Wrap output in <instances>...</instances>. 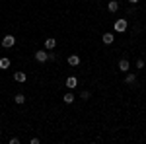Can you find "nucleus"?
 Here are the masks:
<instances>
[{
  "instance_id": "1",
  "label": "nucleus",
  "mask_w": 146,
  "mask_h": 144,
  "mask_svg": "<svg viewBox=\"0 0 146 144\" xmlns=\"http://www.w3.org/2000/svg\"><path fill=\"white\" fill-rule=\"evenodd\" d=\"M14 45H16V37H14V35H4L2 47H4V49H10V47H14Z\"/></svg>"
},
{
  "instance_id": "2",
  "label": "nucleus",
  "mask_w": 146,
  "mask_h": 144,
  "mask_svg": "<svg viewBox=\"0 0 146 144\" xmlns=\"http://www.w3.org/2000/svg\"><path fill=\"white\" fill-rule=\"evenodd\" d=\"M113 27H115V31H119V33H123L125 29H127V22H125L123 18H121V20H117V22L113 23Z\"/></svg>"
},
{
  "instance_id": "3",
  "label": "nucleus",
  "mask_w": 146,
  "mask_h": 144,
  "mask_svg": "<svg viewBox=\"0 0 146 144\" xmlns=\"http://www.w3.org/2000/svg\"><path fill=\"white\" fill-rule=\"evenodd\" d=\"M76 86H78V78H76V76H68L66 78V88L68 90H74Z\"/></svg>"
},
{
  "instance_id": "4",
  "label": "nucleus",
  "mask_w": 146,
  "mask_h": 144,
  "mask_svg": "<svg viewBox=\"0 0 146 144\" xmlns=\"http://www.w3.org/2000/svg\"><path fill=\"white\" fill-rule=\"evenodd\" d=\"M47 58H49V53L47 51H37L35 53V60H39V62H47Z\"/></svg>"
},
{
  "instance_id": "5",
  "label": "nucleus",
  "mask_w": 146,
  "mask_h": 144,
  "mask_svg": "<svg viewBox=\"0 0 146 144\" xmlns=\"http://www.w3.org/2000/svg\"><path fill=\"white\" fill-rule=\"evenodd\" d=\"M129 66H131V64H129L127 58H121V60H119V70H121V72H129Z\"/></svg>"
},
{
  "instance_id": "6",
  "label": "nucleus",
  "mask_w": 146,
  "mask_h": 144,
  "mask_svg": "<svg viewBox=\"0 0 146 144\" xmlns=\"http://www.w3.org/2000/svg\"><path fill=\"white\" fill-rule=\"evenodd\" d=\"M101 41H103L105 45H111L113 41H115V35H113V33H103V37H101Z\"/></svg>"
},
{
  "instance_id": "7",
  "label": "nucleus",
  "mask_w": 146,
  "mask_h": 144,
  "mask_svg": "<svg viewBox=\"0 0 146 144\" xmlns=\"http://www.w3.org/2000/svg\"><path fill=\"white\" fill-rule=\"evenodd\" d=\"M55 47H56L55 37H47V39H45V49H49V51H51V49H55Z\"/></svg>"
},
{
  "instance_id": "8",
  "label": "nucleus",
  "mask_w": 146,
  "mask_h": 144,
  "mask_svg": "<svg viewBox=\"0 0 146 144\" xmlns=\"http://www.w3.org/2000/svg\"><path fill=\"white\" fill-rule=\"evenodd\" d=\"M68 64H70V66H78L80 64V56L78 55H70L68 56Z\"/></svg>"
},
{
  "instance_id": "9",
  "label": "nucleus",
  "mask_w": 146,
  "mask_h": 144,
  "mask_svg": "<svg viewBox=\"0 0 146 144\" xmlns=\"http://www.w3.org/2000/svg\"><path fill=\"white\" fill-rule=\"evenodd\" d=\"M74 100H76V98H74V94H70V92L62 96V101H64L66 105H70V103H74Z\"/></svg>"
},
{
  "instance_id": "10",
  "label": "nucleus",
  "mask_w": 146,
  "mask_h": 144,
  "mask_svg": "<svg viewBox=\"0 0 146 144\" xmlns=\"http://www.w3.org/2000/svg\"><path fill=\"white\" fill-rule=\"evenodd\" d=\"M107 10L111 12V14H113V12H117V10H119V2H117V0H111L109 6H107Z\"/></svg>"
},
{
  "instance_id": "11",
  "label": "nucleus",
  "mask_w": 146,
  "mask_h": 144,
  "mask_svg": "<svg viewBox=\"0 0 146 144\" xmlns=\"http://www.w3.org/2000/svg\"><path fill=\"white\" fill-rule=\"evenodd\" d=\"M14 80H16V82H25V74H23V72H16V74H14Z\"/></svg>"
},
{
  "instance_id": "12",
  "label": "nucleus",
  "mask_w": 146,
  "mask_h": 144,
  "mask_svg": "<svg viewBox=\"0 0 146 144\" xmlns=\"http://www.w3.org/2000/svg\"><path fill=\"white\" fill-rule=\"evenodd\" d=\"M14 101H16L18 105H22L23 101H25V96H23V94H16V98H14Z\"/></svg>"
},
{
  "instance_id": "13",
  "label": "nucleus",
  "mask_w": 146,
  "mask_h": 144,
  "mask_svg": "<svg viewBox=\"0 0 146 144\" xmlns=\"http://www.w3.org/2000/svg\"><path fill=\"white\" fill-rule=\"evenodd\" d=\"M8 66H10V58H0V68L6 70Z\"/></svg>"
},
{
  "instance_id": "14",
  "label": "nucleus",
  "mask_w": 146,
  "mask_h": 144,
  "mask_svg": "<svg viewBox=\"0 0 146 144\" xmlns=\"http://www.w3.org/2000/svg\"><path fill=\"white\" fill-rule=\"evenodd\" d=\"M135 80H136L135 74H127L125 76V84H135Z\"/></svg>"
},
{
  "instance_id": "15",
  "label": "nucleus",
  "mask_w": 146,
  "mask_h": 144,
  "mask_svg": "<svg viewBox=\"0 0 146 144\" xmlns=\"http://www.w3.org/2000/svg\"><path fill=\"white\" fill-rule=\"evenodd\" d=\"M80 98H82V100H90V92H88V90H86V92H82V94H80Z\"/></svg>"
},
{
  "instance_id": "16",
  "label": "nucleus",
  "mask_w": 146,
  "mask_h": 144,
  "mask_svg": "<svg viewBox=\"0 0 146 144\" xmlns=\"http://www.w3.org/2000/svg\"><path fill=\"white\" fill-rule=\"evenodd\" d=\"M136 68H144V60H142V58L136 60Z\"/></svg>"
},
{
  "instance_id": "17",
  "label": "nucleus",
  "mask_w": 146,
  "mask_h": 144,
  "mask_svg": "<svg viewBox=\"0 0 146 144\" xmlns=\"http://www.w3.org/2000/svg\"><path fill=\"white\" fill-rule=\"evenodd\" d=\"M129 2H131V4H136V2H138V0H129Z\"/></svg>"
}]
</instances>
